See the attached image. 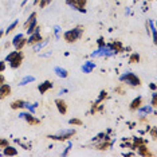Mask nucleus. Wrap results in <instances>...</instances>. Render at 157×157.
<instances>
[{
    "mask_svg": "<svg viewBox=\"0 0 157 157\" xmlns=\"http://www.w3.org/2000/svg\"><path fill=\"white\" fill-rule=\"evenodd\" d=\"M110 46H112V48L116 51V54H118V52H122L124 51V46H122V43L121 42H118V40H116L114 43H110Z\"/></svg>",
    "mask_w": 157,
    "mask_h": 157,
    "instance_id": "19",
    "label": "nucleus"
},
{
    "mask_svg": "<svg viewBox=\"0 0 157 157\" xmlns=\"http://www.w3.org/2000/svg\"><path fill=\"white\" fill-rule=\"evenodd\" d=\"M12 44H13V47H15V50H22L24 46L27 44V39H24L23 34H17L12 39Z\"/></svg>",
    "mask_w": 157,
    "mask_h": 157,
    "instance_id": "6",
    "label": "nucleus"
},
{
    "mask_svg": "<svg viewBox=\"0 0 157 157\" xmlns=\"http://www.w3.org/2000/svg\"><path fill=\"white\" fill-rule=\"evenodd\" d=\"M4 70H6V62L4 60H2V62H0V73L4 71Z\"/></svg>",
    "mask_w": 157,
    "mask_h": 157,
    "instance_id": "35",
    "label": "nucleus"
},
{
    "mask_svg": "<svg viewBox=\"0 0 157 157\" xmlns=\"http://www.w3.org/2000/svg\"><path fill=\"white\" fill-rule=\"evenodd\" d=\"M6 60L10 63L11 69H19L20 65L23 62V54L20 50H15V51H11L8 55L6 56Z\"/></svg>",
    "mask_w": 157,
    "mask_h": 157,
    "instance_id": "1",
    "label": "nucleus"
},
{
    "mask_svg": "<svg viewBox=\"0 0 157 157\" xmlns=\"http://www.w3.org/2000/svg\"><path fill=\"white\" fill-rule=\"evenodd\" d=\"M51 2L52 0H40V2H39V6H40V8H44V7L48 6Z\"/></svg>",
    "mask_w": 157,
    "mask_h": 157,
    "instance_id": "30",
    "label": "nucleus"
},
{
    "mask_svg": "<svg viewBox=\"0 0 157 157\" xmlns=\"http://www.w3.org/2000/svg\"><path fill=\"white\" fill-rule=\"evenodd\" d=\"M47 43H48L47 39H44V40H40L39 43H36V44L33 46V50H34V51H39V50H42L43 47H46V46H47Z\"/></svg>",
    "mask_w": 157,
    "mask_h": 157,
    "instance_id": "23",
    "label": "nucleus"
},
{
    "mask_svg": "<svg viewBox=\"0 0 157 157\" xmlns=\"http://www.w3.org/2000/svg\"><path fill=\"white\" fill-rule=\"evenodd\" d=\"M39 2H40V0H34L33 4H34V6H38V4H39Z\"/></svg>",
    "mask_w": 157,
    "mask_h": 157,
    "instance_id": "39",
    "label": "nucleus"
},
{
    "mask_svg": "<svg viewBox=\"0 0 157 157\" xmlns=\"http://www.w3.org/2000/svg\"><path fill=\"white\" fill-rule=\"evenodd\" d=\"M69 124H70V125H75V126H81V125L83 124V122H82L79 118H70V120H69Z\"/></svg>",
    "mask_w": 157,
    "mask_h": 157,
    "instance_id": "28",
    "label": "nucleus"
},
{
    "mask_svg": "<svg viewBox=\"0 0 157 157\" xmlns=\"http://www.w3.org/2000/svg\"><path fill=\"white\" fill-rule=\"evenodd\" d=\"M156 98H157V93L153 91V94H152V106H156Z\"/></svg>",
    "mask_w": 157,
    "mask_h": 157,
    "instance_id": "34",
    "label": "nucleus"
},
{
    "mask_svg": "<svg viewBox=\"0 0 157 157\" xmlns=\"http://www.w3.org/2000/svg\"><path fill=\"white\" fill-rule=\"evenodd\" d=\"M138 62H140V55L137 52H133L129 58V63H138Z\"/></svg>",
    "mask_w": 157,
    "mask_h": 157,
    "instance_id": "26",
    "label": "nucleus"
},
{
    "mask_svg": "<svg viewBox=\"0 0 157 157\" xmlns=\"http://www.w3.org/2000/svg\"><path fill=\"white\" fill-rule=\"evenodd\" d=\"M19 118H22L24 120L27 124H30V125H38V124H40V120L39 118H35L34 117V114L33 113H19Z\"/></svg>",
    "mask_w": 157,
    "mask_h": 157,
    "instance_id": "7",
    "label": "nucleus"
},
{
    "mask_svg": "<svg viewBox=\"0 0 157 157\" xmlns=\"http://www.w3.org/2000/svg\"><path fill=\"white\" fill-rule=\"evenodd\" d=\"M3 149H4V151H3V155L4 156H17V149L13 148V146L7 145Z\"/></svg>",
    "mask_w": 157,
    "mask_h": 157,
    "instance_id": "15",
    "label": "nucleus"
},
{
    "mask_svg": "<svg viewBox=\"0 0 157 157\" xmlns=\"http://www.w3.org/2000/svg\"><path fill=\"white\" fill-rule=\"evenodd\" d=\"M3 35H4V31H3V30H0V38H2Z\"/></svg>",
    "mask_w": 157,
    "mask_h": 157,
    "instance_id": "41",
    "label": "nucleus"
},
{
    "mask_svg": "<svg viewBox=\"0 0 157 157\" xmlns=\"http://www.w3.org/2000/svg\"><path fill=\"white\" fill-rule=\"evenodd\" d=\"M141 103H142V97H137V98H134L133 101H132L129 108H130V110H137L141 106Z\"/></svg>",
    "mask_w": 157,
    "mask_h": 157,
    "instance_id": "17",
    "label": "nucleus"
},
{
    "mask_svg": "<svg viewBox=\"0 0 157 157\" xmlns=\"http://www.w3.org/2000/svg\"><path fill=\"white\" fill-rule=\"evenodd\" d=\"M97 43H98V47H103V46L106 44V43H105V39H103L102 36H101V38H98Z\"/></svg>",
    "mask_w": 157,
    "mask_h": 157,
    "instance_id": "32",
    "label": "nucleus"
},
{
    "mask_svg": "<svg viewBox=\"0 0 157 157\" xmlns=\"http://www.w3.org/2000/svg\"><path fill=\"white\" fill-rule=\"evenodd\" d=\"M112 145H113V142H109V140H105V142L97 145V149H99V151H105V149H108L109 146H112Z\"/></svg>",
    "mask_w": 157,
    "mask_h": 157,
    "instance_id": "25",
    "label": "nucleus"
},
{
    "mask_svg": "<svg viewBox=\"0 0 157 157\" xmlns=\"http://www.w3.org/2000/svg\"><path fill=\"white\" fill-rule=\"evenodd\" d=\"M34 81H35V77H33V75H26L24 78H22V79H20L19 86H26V85L31 83V82H34Z\"/></svg>",
    "mask_w": 157,
    "mask_h": 157,
    "instance_id": "20",
    "label": "nucleus"
},
{
    "mask_svg": "<svg viewBox=\"0 0 157 157\" xmlns=\"http://www.w3.org/2000/svg\"><path fill=\"white\" fill-rule=\"evenodd\" d=\"M136 151H137V155H138V156H142V157L152 156V153L149 152V149H148V146L145 145V142H144V144H141L137 149H136Z\"/></svg>",
    "mask_w": 157,
    "mask_h": 157,
    "instance_id": "12",
    "label": "nucleus"
},
{
    "mask_svg": "<svg viewBox=\"0 0 157 157\" xmlns=\"http://www.w3.org/2000/svg\"><path fill=\"white\" fill-rule=\"evenodd\" d=\"M54 73L56 74V77H59V78H67V75H69L67 70L63 69V67H60V66L54 67Z\"/></svg>",
    "mask_w": 157,
    "mask_h": 157,
    "instance_id": "16",
    "label": "nucleus"
},
{
    "mask_svg": "<svg viewBox=\"0 0 157 157\" xmlns=\"http://www.w3.org/2000/svg\"><path fill=\"white\" fill-rule=\"evenodd\" d=\"M8 145V140L6 138H0V148H4V146Z\"/></svg>",
    "mask_w": 157,
    "mask_h": 157,
    "instance_id": "31",
    "label": "nucleus"
},
{
    "mask_svg": "<svg viewBox=\"0 0 157 157\" xmlns=\"http://www.w3.org/2000/svg\"><path fill=\"white\" fill-rule=\"evenodd\" d=\"M59 33H60V27L59 26H55L54 27V34H55V38L59 39Z\"/></svg>",
    "mask_w": 157,
    "mask_h": 157,
    "instance_id": "33",
    "label": "nucleus"
},
{
    "mask_svg": "<svg viewBox=\"0 0 157 157\" xmlns=\"http://www.w3.org/2000/svg\"><path fill=\"white\" fill-rule=\"evenodd\" d=\"M11 94V86L7 83H3L0 85V99H4L6 97Z\"/></svg>",
    "mask_w": 157,
    "mask_h": 157,
    "instance_id": "9",
    "label": "nucleus"
},
{
    "mask_svg": "<svg viewBox=\"0 0 157 157\" xmlns=\"http://www.w3.org/2000/svg\"><path fill=\"white\" fill-rule=\"evenodd\" d=\"M137 113L140 114L141 117L146 116V114H151V113H153V106H152V105H146V106H140V108L137 109Z\"/></svg>",
    "mask_w": 157,
    "mask_h": 157,
    "instance_id": "13",
    "label": "nucleus"
},
{
    "mask_svg": "<svg viewBox=\"0 0 157 157\" xmlns=\"http://www.w3.org/2000/svg\"><path fill=\"white\" fill-rule=\"evenodd\" d=\"M95 69V63L93 62V60H86V62L82 65V67H81V70L83 71L85 74H89V73H91L93 70Z\"/></svg>",
    "mask_w": 157,
    "mask_h": 157,
    "instance_id": "11",
    "label": "nucleus"
},
{
    "mask_svg": "<svg viewBox=\"0 0 157 157\" xmlns=\"http://www.w3.org/2000/svg\"><path fill=\"white\" fill-rule=\"evenodd\" d=\"M24 103H26V101H23V99H16V101H13L11 103V109H13V110L23 109L24 108Z\"/></svg>",
    "mask_w": 157,
    "mask_h": 157,
    "instance_id": "18",
    "label": "nucleus"
},
{
    "mask_svg": "<svg viewBox=\"0 0 157 157\" xmlns=\"http://www.w3.org/2000/svg\"><path fill=\"white\" fill-rule=\"evenodd\" d=\"M51 87H52V82L51 81H44L43 83H40L38 86V90H39L40 94H44V93L47 91V90H50Z\"/></svg>",
    "mask_w": 157,
    "mask_h": 157,
    "instance_id": "14",
    "label": "nucleus"
},
{
    "mask_svg": "<svg viewBox=\"0 0 157 157\" xmlns=\"http://www.w3.org/2000/svg\"><path fill=\"white\" fill-rule=\"evenodd\" d=\"M86 3L87 0H66V4L71 7L73 10H75L78 12H86L85 7H86Z\"/></svg>",
    "mask_w": 157,
    "mask_h": 157,
    "instance_id": "5",
    "label": "nucleus"
},
{
    "mask_svg": "<svg viewBox=\"0 0 157 157\" xmlns=\"http://www.w3.org/2000/svg\"><path fill=\"white\" fill-rule=\"evenodd\" d=\"M82 35H83V27L78 26L75 28H73V30L66 31V33L63 34V39H65L67 43H74V42L79 40Z\"/></svg>",
    "mask_w": 157,
    "mask_h": 157,
    "instance_id": "2",
    "label": "nucleus"
},
{
    "mask_svg": "<svg viewBox=\"0 0 157 157\" xmlns=\"http://www.w3.org/2000/svg\"><path fill=\"white\" fill-rule=\"evenodd\" d=\"M39 30H40V28H39V27L35 28V31H34V33L30 35V38L27 39V44L34 46V44L39 43V42H40V40H43V39H42V35H40V33H39Z\"/></svg>",
    "mask_w": 157,
    "mask_h": 157,
    "instance_id": "8",
    "label": "nucleus"
},
{
    "mask_svg": "<svg viewBox=\"0 0 157 157\" xmlns=\"http://www.w3.org/2000/svg\"><path fill=\"white\" fill-rule=\"evenodd\" d=\"M151 134H152V137H153V138H156V128H153V129H152Z\"/></svg>",
    "mask_w": 157,
    "mask_h": 157,
    "instance_id": "37",
    "label": "nucleus"
},
{
    "mask_svg": "<svg viewBox=\"0 0 157 157\" xmlns=\"http://www.w3.org/2000/svg\"><path fill=\"white\" fill-rule=\"evenodd\" d=\"M144 142H145V141L142 140L141 137H133V144L130 145V148H132V149H134V151H136V149H137L141 144H144Z\"/></svg>",
    "mask_w": 157,
    "mask_h": 157,
    "instance_id": "22",
    "label": "nucleus"
},
{
    "mask_svg": "<svg viewBox=\"0 0 157 157\" xmlns=\"http://www.w3.org/2000/svg\"><path fill=\"white\" fill-rule=\"evenodd\" d=\"M71 148H73V142L69 140V142H67V146L65 148V151L62 152V156H67V155H69V152H70V149H71Z\"/></svg>",
    "mask_w": 157,
    "mask_h": 157,
    "instance_id": "29",
    "label": "nucleus"
},
{
    "mask_svg": "<svg viewBox=\"0 0 157 157\" xmlns=\"http://www.w3.org/2000/svg\"><path fill=\"white\" fill-rule=\"evenodd\" d=\"M62 93H67V89H62V90H60V94H62Z\"/></svg>",
    "mask_w": 157,
    "mask_h": 157,
    "instance_id": "40",
    "label": "nucleus"
},
{
    "mask_svg": "<svg viewBox=\"0 0 157 157\" xmlns=\"http://www.w3.org/2000/svg\"><path fill=\"white\" fill-rule=\"evenodd\" d=\"M55 105H56V109H58V112L62 114V116L67 113V105H66V102L63 101V99H60V98L55 99Z\"/></svg>",
    "mask_w": 157,
    "mask_h": 157,
    "instance_id": "10",
    "label": "nucleus"
},
{
    "mask_svg": "<svg viewBox=\"0 0 157 157\" xmlns=\"http://www.w3.org/2000/svg\"><path fill=\"white\" fill-rule=\"evenodd\" d=\"M149 87H151L153 91H156V85L155 83H151V85H149Z\"/></svg>",
    "mask_w": 157,
    "mask_h": 157,
    "instance_id": "38",
    "label": "nucleus"
},
{
    "mask_svg": "<svg viewBox=\"0 0 157 157\" xmlns=\"http://www.w3.org/2000/svg\"><path fill=\"white\" fill-rule=\"evenodd\" d=\"M4 82H6V78L3 77L2 74H0V85H3V83H4Z\"/></svg>",
    "mask_w": 157,
    "mask_h": 157,
    "instance_id": "36",
    "label": "nucleus"
},
{
    "mask_svg": "<svg viewBox=\"0 0 157 157\" xmlns=\"http://www.w3.org/2000/svg\"><path fill=\"white\" fill-rule=\"evenodd\" d=\"M146 26H149V30H151L152 36H153V42L156 43V26H155V22H153V20H148V22H146Z\"/></svg>",
    "mask_w": 157,
    "mask_h": 157,
    "instance_id": "21",
    "label": "nucleus"
},
{
    "mask_svg": "<svg viewBox=\"0 0 157 157\" xmlns=\"http://www.w3.org/2000/svg\"><path fill=\"white\" fill-rule=\"evenodd\" d=\"M120 81L125 82V83L129 85V86H140V85H141V79L136 75V74H133V73H125V74H122V75L120 77Z\"/></svg>",
    "mask_w": 157,
    "mask_h": 157,
    "instance_id": "4",
    "label": "nucleus"
},
{
    "mask_svg": "<svg viewBox=\"0 0 157 157\" xmlns=\"http://www.w3.org/2000/svg\"><path fill=\"white\" fill-rule=\"evenodd\" d=\"M17 24H19V20H13V22L11 23V24H10V26H8V28H7V30L4 31V34H7V35H8L10 33H12V31L13 30H15V28H16V26H17Z\"/></svg>",
    "mask_w": 157,
    "mask_h": 157,
    "instance_id": "24",
    "label": "nucleus"
},
{
    "mask_svg": "<svg viewBox=\"0 0 157 157\" xmlns=\"http://www.w3.org/2000/svg\"><path fill=\"white\" fill-rule=\"evenodd\" d=\"M74 134H75V129H62L58 132V134L48 136V138L55 141H66V140H70V137H73Z\"/></svg>",
    "mask_w": 157,
    "mask_h": 157,
    "instance_id": "3",
    "label": "nucleus"
},
{
    "mask_svg": "<svg viewBox=\"0 0 157 157\" xmlns=\"http://www.w3.org/2000/svg\"><path fill=\"white\" fill-rule=\"evenodd\" d=\"M24 108H26L30 113H33V114H35V112H36V110H35L36 108H35L33 103H30V102H26V103H24Z\"/></svg>",
    "mask_w": 157,
    "mask_h": 157,
    "instance_id": "27",
    "label": "nucleus"
}]
</instances>
